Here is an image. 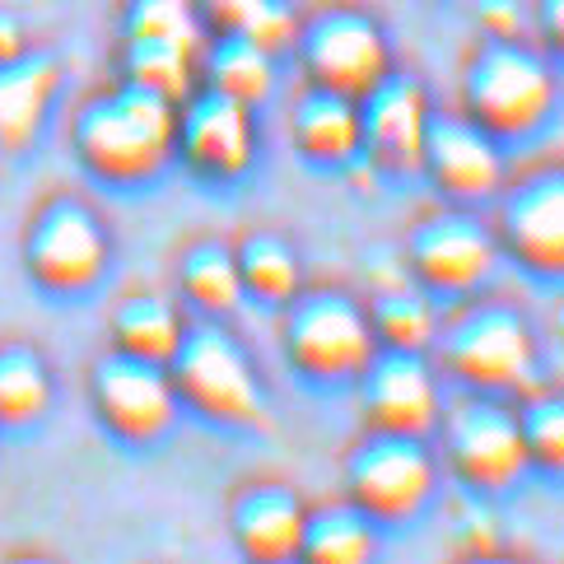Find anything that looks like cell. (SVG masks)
Listing matches in <instances>:
<instances>
[{
    "label": "cell",
    "instance_id": "1",
    "mask_svg": "<svg viewBox=\"0 0 564 564\" xmlns=\"http://www.w3.org/2000/svg\"><path fill=\"white\" fill-rule=\"evenodd\" d=\"M173 131L177 98L108 75L79 94V104L70 108L66 145L89 183L135 192L159 183L173 169Z\"/></svg>",
    "mask_w": 564,
    "mask_h": 564
},
{
    "label": "cell",
    "instance_id": "2",
    "mask_svg": "<svg viewBox=\"0 0 564 564\" xmlns=\"http://www.w3.org/2000/svg\"><path fill=\"white\" fill-rule=\"evenodd\" d=\"M434 369L448 388L518 397L546 382V346L532 313L513 294L471 290L438 308V332L430 346Z\"/></svg>",
    "mask_w": 564,
    "mask_h": 564
},
{
    "label": "cell",
    "instance_id": "3",
    "mask_svg": "<svg viewBox=\"0 0 564 564\" xmlns=\"http://www.w3.org/2000/svg\"><path fill=\"white\" fill-rule=\"evenodd\" d=\"M453 108L503 145H528L560 108V56L541 47L532 33H480L457 66Z\"/></svg>",
    "mask_w": 564,
    "mask_h": 564
},
{
    "label": "cell",
    "instance_id": "4",
    "mask_svg": "<svg viewBox=\"0 0 564 564\" xmlns=\"http://www.w3.org/2000/svg\"><path fill=\"white\" fill-rule=\"evenodd\" d=\"M164 369L183 401V415L206 420L215 430L271 425L267 378H261L248 340L229 327V317H192Z\"/></svg>",
    "mask_w": 564,
    "mask_h": 564
},
{
    "label": "cell",
    "instance_id": "5",
    "mask_svg": "<svg viewBox=\"0 0 564 564\" xmlns=\"http://www.w3.org/2000/svg\"><path fill=\"white\" fill-rule=\"evenodd\" d=\"M24 275L52 299H85L108 280L117 238L104 210L75 187H47L29 206L19 238Z\"/></svg>",
    "mask_w": 564,
    "mask_h": 564
},
{
    "label": "cell",
    "instance_id": "6",
    "mask_svg": "<svg viewBox=\"0 0 564 564\" xmlns=\"http://www.w3.org/2000/svg\"><path fill=\"white\" fill-rule=\"evenodd\" d=\"M378 350L365 294L313 280L280 308V355L308 388H350Z\"/></svg>",
    "mask_w": 564,
    "mask_h": 564
},
{
    "label": "cell",
    "instance_id": "7",
    "mask_svg": "<svg viewBox=\"0 0 564 564\" xmlns=\"http://www.w3.org/2000/svg\"><path fill=\"white\" fill-rule=\"evenodd\" d=\"M430 443L438 453V467L471 499L509 495L532 471L528 448H522V430H518V406L513 397H499V392L448 388Z\"/></svg>",
    "mask_w": 564,
    "mask_h": 564
},
{
    "label": "cell",
    "instance_id": "8",
    "mask_svg": "<svg viewBox=\"0 0 564 564\" xmlns=\"http://www.w3.org/2000/svg\"><path fill=\"white\" fill-rule=\"evenodd\" d=\"M290 56L304 85L346 98H365L397 70L388 24L359 0H317V6L299 10Z\"/></svg>",
    "mask_w": 564,
    "mask_h": 564
},
{
    "label": "cell",
    "instance_id": "9",
    "mask_svg": "<svg viewBox=\"0 0 564 564\" xmlns=\"http://www.w3.org/2000/svg\"><path fill=\"white\" fill-rule=\"evenodd\" d=\"M210 33L196 0H122L112 19V75L183 98L200 79Z\"/></svg>",
    "mask_w": 564,
    "mask_h": 564
},
{
    "label": "cell",
    "instance_id": "10",
    "mask_svg": "<svg viewBox=\"0 0 564 564\" xmlns=\"http://www.w3.org/2000/svg\"><path fill=\"white\" fill-rule=\"evenodd\" d=\"M486 215L503 261L536 280L564 275V164L555 150L513 159Z\"/></svg>",
    "mask_w": 564,
    "mask_h": 564
},
{
    "label": "cell",
    "instance_id": "11",
    "mask_svg": "<svg viewBox=\"0 0 564 564\" xmlns=\"http://www.w3.org/2000/svg\"><path fill=\"white\" fill-rule=\"evenodd\" d=\"M443 467L430 438L365 430L340 462V495L378 528H406L438 499Z\"/></svg>",
    "mask_w": 564,
    "mask_h": 564
},
{
    "label": "cell",
    "instance_id": "12",
    "mask_svg": "<svg viewBox=\"0 0 564 564\" xmlns=\"http://www.w3.org/2000/svg\"><path fill=\"white\" fill-rule=\"evenodd\" d=\"M401 267L438 304L486 290L503 267L490 215L476 206H453V200L415 210L406 225V243H401Z\"/></svg>",
    "mask_w": 564,
    "mask_h": 564
},
{
    "label": "cell",
    "instance_id": "13",
    "mask_svg": "<svg viewBox=\"0 0 564 564\" xmlns=\"http://www.w3.org/2000/svg\"><path fill=\"white\" fill-rule=\"evenodd\" d=\"M173 164H183L206 187H238L261 164V108L196 85L177 98Z\"/></svg>",
    "mask_w": 564,
    "mask_h": 564
},
{
    "label": "cell",
    "instance_id": "14",
    "mask_svg": "<svg viewBox=\"0 0 564 564\" xmlns=\"http://www.w3.org/2000/svg\"><path fill=\"white\" fill-rule=\"evenodd\" d=\"M85 392L98 430L122 448H159L183 420V401L173 392L169 369L112 346L89 365Z\"/></svg>",
    "mask_w": 564,
    "mask_h": 564
},
{
    "label": "cell",
    "instance_id": "15",
    "mask_svg": "<svg viewBox=\"0 0 564 564\" xmlns=\"http://www.w3.org/2000/svg\"><path fill=\"white\" fill-rule=\"evenodd\" d=\"M509 145L495 140L486 127H476L471 117H462L457 108H438L430 117L425 131V154H420V177L434 187L438 200L453 206H476L486 210L503 173H509Z\"/></svg>",
    "mask_w": 564,
    "mask_h": 564
},
{
    "label": "cell",
    "instance_id": "16",
    "mask_svg": "<svg viewBox=\"0 0 564 564\" xmlns=\"http://www.w3.org/2000/svg\"><path fill=\"white\" fill-rule=\"evenodd\" d=\"M359 397V415H365V430H382V434H415L430 438L443 411V392L448 382L434 369L430 350H373V359L365 365L355 382Z\"/></svg>",
    "mask_w": 564,
    "mask_h": 564
},
{
    "label": "cell",
    "instance_id": "17",
    "mask_svg": "<svg viewBox=\"0 0 564 564\" xmlns=\"http://www.w3.org/2000/svg\"><path fill=\"white\" fill-rule=\"evenodd\" d=\"M434 117V94L415 70H392L359 98V164L382 177H420L425 131Z\"/></svg>",
    "mask_w": 564,
    "mask_h": 564
},
{
    "label": "cell",
    "instance_id": "18",
    "mask_svg": "<svg viewBox=\"0 0 564 564\" xmlns=\"http://www.w3.org/2000/svg\"><path fill=\"white\" fill-rule=\"evenodd\" d=\"M308 499L280 476H248L229 490L225 522L234 536V551L252 564H285L299 560L304 541Z\"/></svg>",
    "mask_w": 564,
    "mask_h": 564
},
{
    "label": "cell",
    "instance_id": "19",
    "mask_svg": "<svg viewBox=\"0 0 564 564\" xmlns=\"http://www.w3.org/2000/svg\"><path fill=\"white\" fill-rule=\"evenodd\" d=\"M62 62L33 47L14 62H0V154H24L43 135L47 117L62 94Z\"/></svg>",
    "mask_w": 564,
    "mask_h": 564
},
{
    "label": "cell",
    "instance_id": "20",
    "mask_svg": "<svg viewBox=\"0 0 564 564\" xmlns=\"http://www.w3.org/2000/svg\"><path fill=\"white\" fill-rule=\"evenodd\" d=\"M290 140L313 169L359 164V98L304 85L290 98Z\"/></svg>",
    "mask_w": 564,
    "mask_h": 564
},
{
    "label": "cell",
    "instance_id": "21",
    "mask_svg": "<svg viewBox=\"0 0 564 564\" xmlns=\"http://www.w3.org/2000/svg\"><path fill=\"white\" fill-rule=\"evenodd\" d=\"M187 304L169 290H145L135 285L112 304L108 313V346L135 355V359H150V365H169L177 340L187 332Z\"/></svg>",
    "mask_w": 564,
    "mask_h": 564
},
{
    "label": "cell",
    "instance_id": "22",
    "mask_svg": "<svg viewBox=\"0 0 564 564\" xmlns=\"http://www.w3.org/2000/svg\"><path fill=\"white\" fill-rule=\"evenodd\" d=\"M173 294L187 304L192 317H234L248 304L243 280L234 267V243L219 234H192L173 261Z\"/></svg>",
    "mask_w": 564,
    "mask_h": 564
},
{
    "label": "cell",
    "instance_id": "23",
    "mask_svg": "<svg viewBox=\"0 0 564 564\" xmlns=\"http://www.w3.org/2000/svg\"><path fill=\"white\" fill-rule=\"evenodd\" d=\"M234 243V267L238 280H243V299L261 308H285L290 299L308 285V271H304V252L290 234H280L271 225H248Z\"/></svg>",
    "mask_w": 564,
    "mask_h": 564
},
{
    "label": "cell",
    "instance_id": "24",
    "mask_svg": "<svg viewBox=\"0 0 564 564\" xmlns=\"http://www.w3.org/2000/svg\"><path fill=\"white\" fill-rule=\"evenodd\" d=\"M56 406V369L29 336H0V434L37 430Z\"/></svg>",
    "mask_w": 564,
    "mask_h": 564
},
{
    "label": "cell",
    "instance_id": "25",
    "mask_svg": "<svg viewBox=\"0 0 564 564\" xmlns=\"http://www.w3.org/2000/svg\"><path fill=\"white\" fill-rule=\"evenodd\" d=\"M369 322L382 350H430L438 332V299L430 290H420L401 267L392 280H378L365 294Z\"/></svg>",
    "mask_w": 564,
    "mask_h": 564
},
{
    "label": "cell",
    "instance_id": "26",
    "mask_svg": "<svg viewBox=\"0 0 564 564\" xmlns=\"http://www.w3.org/2000/svg\"><path fill=\"white\" fill-rule=\"evenodd\" d=\"M378 522L369 513H359L346 495L317 499L304 513V541H299V560L317 564H365L382 551Z\"/></svg>",
    "mask_w": 564,
    "mask_h": 564
},
{
    "label": "cell",
    "instance_id": "27",
    "mask_svg": "<svg viewBox=\"0 0 564 564\" xmlns=\"http://www.w3.org/2000/svg\"><path fill=\"white\" fill-rule=\"evenodd\" d=\"M229 98H243L252 108H267L280 89V56L248 43V37H210L200 52V79Z\"/></svg>",
    "mask_w": 564,
    "mask_h": 564
},
{
    "label": "cell",
    "instance_id": "28",
    "mask_svg": "<svg viewBox=\"0 0 564 564\" xmlns=\"http://www.w3.org/2000/svg\"><path fill=\"white\" fill-rule=\"evenodd\" d=\"M210 37H248V43L275 52L280 62L290 56L299 6L290 0H196Z\"/></svg>",
    "mask_w": 564,
    "mask_h": 564
},
{
    "label": "cell",
    "instance_id": "29",
    "mask_svg": "<svg viewBox=\"0 0 564 564\" xmlns=\"http://www.w3.org/2000/svg\"><path fill=\"white\" fill-rule=\"evenodd\" d=\"M513 406H518V430H522V448H528L532 471L560 476V467H564V397L555 388V378L518 392Z\"/></svg>",
    "mask_w": 564,
    "mask_h": 564
},
{
    "label": "cell",
    "instance_id": "30",
    "mask_svg": "<svg viewBox=\"0 0 564 564\" xmlns=\"http://www.w3.org/2000/svg\"><path fill=\"white\" fill-rule=\"evenodd\" d=\"M453 551L467 555V560H486V555H499V518L486 509V499H476L462 522L453 528Z\"/></svg>",
    "mask_w": 564,
    "mask_h": 564
},
{
    "label": "cell",
    "instance_id": "31",
    "mask_svg": "<svg viewBox=\"0 0 564 564\" xmlns=\"http://www.w3.org/2000/svg\"><path fill=\"white\" fill-rule=\"evenodd\" d=\"M476 29L490 37L528 33V0H476Z\"/></svg>",
    "mask_w": 564,
    "mask_h": 564
},
{
    "label": "cell",
    "instance_id": "32",
    "mask_svg": "<svg viewBox=\"0 0 564 564\" xmlns=\"http://www.w3.org/2000/svg\"><path fill=\"white\" fill-rule=\"evenodd\" d=\"M528 33L546 52H564V0H532L528 6Z\"/></svg>",
    "mask_w": 564,
    "mask_h": 564
},
{
    "label": "cell",
    "instance_id": "33",
    "mask_svg": "<svg viewBox=\"0 0 564 564\" xmlns=\"http://www.w3.org/2000/svg\"><path fill=\"white\" fill-rule=\"evenodd\" d=\"M37 43H33V33H29L24 19L10 14V10H0V62H14V56H24Z\"/></svg>",
    "mask_w": 564,
    "mask_h": 564
}]
</instances>
